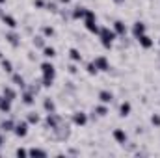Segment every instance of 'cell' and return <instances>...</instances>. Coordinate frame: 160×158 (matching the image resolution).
Segmentation results:
<instances>
[{
  "label": "cell",
  "mask_w": 160,
  "mask_h": 158,
  "mask_svg": "<svg viewBox=\"0 0 160 158\" xmlns=\"http://www.w3.org/2000/svg\"><path fill=\"white\" fill-rule=\"evenodd\" d=\"M32 45H34L36 48H41V50H43V48L47 47V41H45V36H34V37H32Z\"/></svg>",
  "instance_id": "44dd1931"
},
{
  "label": "cell",
  "mask_w": 160,
  "mask_h": 158,
  "mask_svg": "<svg viewBox=\"0 0 160 158\" xmlns=\"http://www.w3.org/2000/svg\"><path fill=\"white\" fill-rule=\"evenodd\" d=\"M60 2H62V4H69L71 0H60Z\"/></svg>",
  "instance_id": "74e56055"
},
{
  "label": "cell",
  "mask_w": 160,
  "mask_h": 158,
  "mask_svg": "<svg viewBox=\"0 0 160 158\" xmlns=\"http://www.w3.org/2000/svg\"><path fill=\"white\" fill-rule=\"evenodd\" d=\"M93 114H97V116H101V117L108 116V108H106V104H99V106H95Z\"/></svg>",
  "instance_id": "d4e9b609"
},
{
  "label": "cell",
  "mask_w": 160,
  "mask_h": 158,
  "mask_svg": "<svg viewBox=\"0 0 160 158\" xmlns=\"http://www.w3.org/2000/svg\"><path fill=\"white\" fill-rule=\"evenodd\" d=\"M0 4H6V0H0Z\"/></svg>",
  "instance_id": "ab89813d"
},
{
  "label": "cell",
  "mask_w": 160,
  "mask_h": 158,
  "mask_svg": "<svg viewBox=\"0 0 160 158\" xmlns=\"http://www.w3.org/2000/svg\"><path fill=\"white\" fill-rule=\"evenodd\" d=\"M41 32H43V36H45V37H52V36L56 34L52 26H41Z\"/></svg>",
  "instance_id": "83f0119b"
},
{
  "label": "cell",
  "mask_w": 160,
  "mask_h": 158,
  "mask_svg": "<svg viewBox=\"0 0 160 158\" xmlns=\"http://www.w3.org/2000/svg\"><path fill=\"white\" fill-rule=\"evenodd\" d=\"M84 26H86V30H88V32H91V34H97V36H99L101 26L97 24V19H84Z\"/></svg>",
  "instance_id": "52a82bcc"
},
{
  "label": "cell",
  "mask_w": 160,
  "mask_h": 158,
  "mask_svg": "<svg viewBox=\"0 0 160 158\" xmlns=\"http://www.w3.org/2000/svg\"><path fill=\"white\" fill-rule=\"evenodd\" d=\"M2 22H4L8 28H11V30H15V28H17V21H15L11 15H6V13H4V15H2Z\"/></svg>",
  "instance_id": "ffe728a7"
},
{
  "label": "cell",
  "mask_w": 160,
  "mask_h": 158,
  "mask_svg": "<svg viewBox=\"0 0 160 158\" xmlns=\"http://www.w3.org/2000/svg\"><path fill=\"white\" fill-rule=\"evenodd\" d=\"M4 145V134H0V147Z\"/></svg>",
  "instance_id": "8d00e7d4"
},
{
  "label": "cell",
  "mask_w": 160,
  "mask_h": 158,
  "mask_svg": "<svg viewBox=\"0 0 160 158\" xmlns=\"http://www.w3.org/2000/svg\"><path fill=\"white\" fill-rule=\"evenodd\" d=\"M34 102H36V95L24 87V89H22V104H26V106H32Z\"/></svg>",
  "instance_id": "4fadbf2b"
},
{
  "label": "cell",
  "mask_w": 160,
  "mask_h": 158,
  "mask_svg": "<svg viewBox=\"0 0 160 158\" xmlns=\"http://www.w3.org/2000/svg\"><path fill=\"white\" fill-rule=\"evenodd\" d=\"M130 110H132V106H130V102H128V101L121 102V106H119V116H121V117H127V116L130 114Z\"/></svg>",
  "instance_id": "7402d4cb"
},
{
  "label": "cell",
  "mask_w": 160,
  "mask_h": 158,
  "mask_svg": "<svg viewBox=\"0 0 160 158\" xmlns=\"http://www.w3.org/2000/svg\"><path fill=\"white\" fill-rule=\"evenodd\" d=\"M69 58H71L75 63H80V62H82V54H80L78 48H69Z\"/></svg>",
  "instance_id": "603a6c76"
},
{
  "label": "cell",
  "mask_w": 160,
  "mask_h": 158,
  "mask_svg": "<svg viewBox=\"0 0 160 158\" xmlns=\"http://www.w3.org/2000/svg\"><path fill=\"white\" fill-rule=\"evenodd\" d=\"M86 9L88 7H84V6H75L73 9H71V19L73 21H78V19H84V15H86Z\"/></svg>",
  "instance_id": "9c48e42d"
},
{
  "label": "cell",
  "mask_w": 160,
  "mask_h": 158,
  "mask_svg": "<svg viewBox=\"0 0 160 158\" xmlns=\"http://www.w3.org/2000/svg\"><path fill=\"white\" fill-rule=\"evenodd\" d=\"M52 82H54V78L43 77V78H41V86H43V87H50V86H52Z\"/></svg>",
  "instance_id": "1f68e13d"
},
{
  "label": "cell",
  "mask_w": 160,
  "mask_h": 158,
  "mask_svg": "<svg viewBox=\"0 0 160 158\" xmlns=\"http://www.w3.org/2000/svg\"><path fill=\"white\" fill-rule=\"evenodd\" d=\"M116 32L114 30H110L108 26H101V30H99V39H101V45L104 47V48H112V43L116 41Z\"/></svg>",
  "instance_id": "6da1fadb"
},
{
  "label": "cell",
  "mask_w": 160,
  "mask_h": 158,
  "mask_svg": "<svg viewBox=\"0 0 160 158\" xmlns=\"http://www.w3.org/2000/svg\"><path fill=\"white\" fill-rule=\"evenodd\" d=\"M136 41L140 43V47H142V48H151V47L155 45V39H151V36H147V34L140 36V37H138Z\"/></svg>",
  "instance_id": "8fae6325"
},
{
  "label": "cell",
  "mask_w": 160,
  "mask_h": 158,
  "mask_svg": "<svg viewBox=\"0 0 160 158\" xmlns=\"http://www.w3.org/2000/svg\"><path fill=\"white\" fill-rule=\"evenodd\" d=\"M99 101H101L102 104H110V102L114 101V93L108 91V89H102V91H99Z\"/></svg>",
  "instance_id": "7c38bea8"
},
{
  "label": "cell",
  "mask_w": 160,
  "mask_h": 158,
  "mask_svg": "<svg viewBox=\"0 0 160 158\" xmlns=\"http://www.w3.org/2000/svg\"><path fill=\"white\" fill-rule=\"evenodd\" d=\"M34 6L36 7H45V2L43 0H34Z\"/></svg>",
  "instance_id": "d590c367"
},
{
  "label": "cell",
  "mask_w": 160,
  "mask_h": 158,
  "mask_svg": "<svg viewBox=\"0 0 160 158\" xmlns=\"http://www.w3.org/2000/svg\"><path fill=\"white\" fill-rule=\"evenodd\" d=\"M0 112H2V114H9V112H11V101L6 99L4 95H2V99H0Z\"/></svg>",
  "instance_id": "ac0fdd59"
},
{
  "label": "cell",
  "mask_w": 160,
  "mask_h": 158,
  "mask_svg": "<svg viewBox=\"0 0 160 158\" xmlns=\"http://www.w3.org/2000/svg\"><path fill=\"white\" fill-rule=\"evenodd\" d=\"M2 95H4L6 99H9L11 102L17 99V91H15L13 87H9V86H4V87H2Z\"/></svg>",
  "instance_id": "9a60e30c"
},
{
  "label": "cell",
  "mask_w": 160,
  "mask_h": 158,
  "mask_svg": "<svg viewBox=\"0 0 160 158\" xmlns=\"http://www.w3.org/2000/svg\"><path fill=\"white\" fill-rule=\"evenodd\" d=\"M147 32V26H145V22H142V21H136L134 24H132V37L134 39H138L140 36H143Z\"/></svg>",
  "instance_id": "3957f363"
},
{
  "label": "cell",
  "mask_w": 160,
  "mask_h": 158,
  "mask_svg": "<svg viewBox=\"0 0 160 158\" xmlns=\"http://www.w3.org/2000/svg\"><path fill=\"white\" fill-rule=\"evenodd\" d=\"M45 7H47L48 11H52V13H58V11H60V7H58V4H56V2H50V0H48V2L45 4Z\"/></svg>",
  "instance_id": "f546056e"
},
{
  "label": "cell",
  "mask_w": 160,
  "mask_h": 158,
  "mask_svg": "<svg viewBox=\"0 0 160 158\" xmlns=\"http://www.w3.org/2000/svg\"><path fill=\"white\" fill-rule=\"evenodd\" d=\"M0 63H2V69H4L6 73H11V71H13V63H11L9 60H4V58H2Z\"/></svg>",
  "instance_id": "4316f807"
},
{
  "label": "cell",
  "mask_w": 160,
  "mask_h": 158,
  "mask_svg": "<svg viewBox=\"0 0 160 158\" xmlns=\"http://www.w3.org/2000/svg\"><path fill=\"white\" fill-rule=\"evenodd\" d=\"M43 56H45L47 60L54 58V56H56V48H54V47H45V48H43Z\"/></svg>",
  "instance_id": "484cf974"
},
{
  "label": "cell",
  "mask_w": 160,
  "mask_h": 158,
  "mask_svg": "<svg viewBox=\"0 0 160 158\" xmlns=\"http://www.w3.org/2000/svg\"><path fill=\"white\" fill-rule=\"evenodd\" d=\"M13 132H15L17 138H24V136L28 134V121H19V123H15Z\"/></svg>",
  "instance_id": "277c9868"
},
{
  "label": "cell",
  "mask_w": 160,
  "mask_h": 158,
  "mask_svg": "<svg viewBox=\"0 0 160 158\" xmlns=\"http://www.w3.org/2000/svg\"><path fill=\"white\" fill-rule=\"evenodd\" d=\"M39 69H41V73H43V77H48V78H54L56 77V67L50 62H43Z\"/></svg>",
  "instance_id": "5b68a950"
},
{
  "label": "cell",
  "mask_w": 160,
  "mask_h": 158,
  "mask_svg": "<svg viewBox=\"0 0 160 158\" xmlns=\"http://www.w3.org/2000/svg\"><path fill=\"white\" fill-rule=\"evenodd\" d=\"M114 2H116V4H123V2H125V0H114Z\"/></svg>",
  "instance_id": "f35d334b"
},
{
  "label": "cell",
  "mask_w": 160,
  "mask_h": 158,
  "mask_svg": "<svg viewBox=\"0 0 160 158\" xmlns=\"http://www.w3.org/2000/svg\"><path fill=\"white\" fill-rule=\"evenodd\" d=\"M15 128V121L13 119H4L2 123H0V130L2 132H11Z\"/></svg>",
  "instance_id": "e0dca14e"
},
{
  "label": "cell",
  "mask_w": 160,
  "mask_h": 158,
  "mask_svg": "<svg viewBox=\"0 0 160 158\" xmlns=\"http://www.w3.org/2000/svg\"><path fill=\"white\" fill-rule=\"evenodd\" d=\"M11 80H13V84H15V86H19L21 89H24V87H26L24 77H22L21 73H13V75H11Z\"/></svg>",
  "instance_id": "d6986e66"
},
{
  "label": "cell",
  "mask_w": 160,
  "mask_h": 158,
  "mask_svg": "<svg viewBox=\"0 0 160 158\" xmlns=\"http://www.w3.org/2000/svg\"><path fill=\"white\" fill-rule=\"evenodd\" d=\"M0 99H2V95H0Z\"/></svg>",
  "instance_id": "60d3db41"
},
{
  "label": "cell",
  "mask_w": 160,
  "mask_h": 158,
  "mask_svg": "<svg viewBox=\"0 0 160 158\" xmlns=\"http://www.w3.org/2000/svg\"><path fill=\"white\" fill-rule=\"evenodd\" d=\"M112 136H114V140L118 141V143H127V132L123 130V128H116L114 132H112Z\"/></svg>",
  "instance_id": "5bb4252c"
},
{
  "label": "cell",
  "mask_w": 160,
  "mask_h": 158,
  "mask_svg": "<svg viewBox=\"0 0 160 158\" xmlns=\"http://www.w3.org/2000/svg\"><path fill=\"white\" fill-rule=\"evenodd\" d=\"M93 65L97 67V71H110V62H108V58L104 56V54H99V56H95L93 58Z\"/></svg>",
  "instance_id": "7a4b0ae2"
},
{
  "label": "cell",
  "mask_w": 160,
  "mask_h": 158,
  "mask_svg": "<svg viewBox=\"0 0 160 158\" xmlns=\"http://www.w3.org/2000/svg\"><path fill=\"white\" fill-rule=\"evenodd\" d=\"M158 43H160V39H158Z\"/></svg>",
  "instance_id": "b9f144b4"
},
{
  "label": "cell",
  "mask_w": 160,
  "mask_h": 158,
  "mask_svg": "<svg viewBox=\"0 0 160 158\" xmlns=\"http://www.w3.org/2000/svg\"><path fill=\"white\" fill-rule=\"evenodd\" d=\"M71 121H73V125H77V126H84V125L88 123V114L78 110V112H75V114H73Z\"/></svg>",
  "instance_id": "8992f818"
},
{
  "label": "cell",
  "mask_w": 160,
  "mask_h": 158,
  "mask_svg": "<svg viewBox=\"0 0 160 158\" xmlns=\"http://www.w3.org/2000/svg\"><path fill=\"white\" fill-rule=\"evenodd\" d=\"M86 71H88V75H91V77H93V75H97V73H99V71H97V67H95V65H93V62H89V63H88V65H86Z\"/></svg>",
  "instance_id": "4dcf8cb0"
},
{
  "label": "cell",
  "mask_w": 160,
  "mask_h": 158,
  "mask_svg": "<svg viewBox=\"0 0 160 158\" xmlns=\"http://www.w3.org/2000/svg\"><path fill=\"white\" fill-rule=\"evenodd\" d=\"M15 155H17V156H26V155H28V151H24V149H17V151H15Z\"/></svg>",
  "instance_id": "e575fe53"
},
{
  "label": "cell",
  "mask_w": 160,
  "mask_h": 158,
  "mask_svg": "<svg viewBox=\"0 0 160 158\" xmlns=\"http://www.w3.org/2000/svg\"><path fill=\"white\" fill-rule=\"evenodd\" d=\"M26 121H28V125H38V123L41 121V117H39V114H38V112H28Z\"/></svg>",
  "instance_id": "cb8c5ba5"
},
{
  "label": "cell",
  "mask_w": 160,
  "mask_h": 158,
  "mask_svg": "<svg viewBox=\"0 0 160 158\" xmlns=\"http://www.w3.org/2000/svg\"><path fill=\"white\" fill-rule=\"evenodd\" d=\"M67 71H69L71 75H77V73H78V69H77V65H75V63H71V65H67Z\"/></svg>",
  "instance_id": "836d02e7"
},
{
  "label": "cell",
  "mask_w": 160,
  "mask_h": 158,
  "mask_svg": "<svg viewBox=\"0 0 160 158\" xmlns=\"http://www.w3.org/2000/svg\"><path fill=\"white\" fill-rule=\"evenodd\" d=\"M28 155H30V156H47V151H43V149H36V147H34V149L28 151Z\"/></svg>",
  "instance_id": "f1b7e54d"
},
{
  "label": "cell",
  "mask_w": 160,
  "mask_h": 158,
  "mask_svg": "<svg viewBox=\"0 0 160 158\" xmlns=\"http://www.w3.org/2000/svg\"><path fill=\"white\" fill-rule=\"evenodd\" d=\"M43 108H45L47 114H54V112H56V104H54V101H52L50 97H45V101H43Z\"/></svg>",
  "instance_id": "2e32d148"
},
{
  "label": "cell",
  "mask_w": 160,
  "mask_h": 158,
  "mask_svg": "<svg viewBox=\"0 0 160 158\" xmlns=\"http://www.w3.org/2000/svg\"><path fill=\"white\" fill-rule=\"evenodd\" d=\"M112 28H114L116 36H121V37L127 36V24H125L123 21H114V22H112Z\"/></svg>",
  "instance_id": "ba28073f"
},
{
  "label": "cell",
  "mask_w": 160,
  "mask_h": 158,
  "mask_svg": "<svg viewBox=\"0 0 160 158\" xmlns=\"http://www.w3.org/2000/svg\"><path fill=\"white\" fill-rule=\"evenodd\" d=\"M151 123H153L155 126H160V114H153V116H151Z\"/></svg>",
  "instance_id": "d6a6232c"
},
{
  "label": "cell",
  "mask_w": 160,
  "mask_h": 158,
  "mask_svg": "<svg viewBox=\"0 0 160 158\" xmlns=\"http://www.w3.org/2000/svg\"><path fill=\"white\" fill-rule=\"evenodd\" d=\"M6 41H8L13 48H17V47L21 45V36H19L17 32H8V34H6Z\"/></svg>",
  "instance_id": "30bf717a"
}]
</instances>
